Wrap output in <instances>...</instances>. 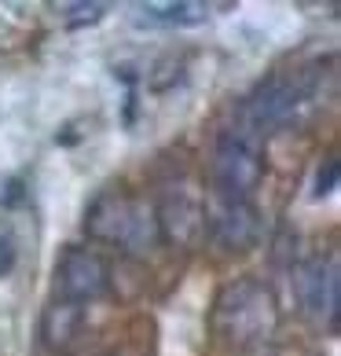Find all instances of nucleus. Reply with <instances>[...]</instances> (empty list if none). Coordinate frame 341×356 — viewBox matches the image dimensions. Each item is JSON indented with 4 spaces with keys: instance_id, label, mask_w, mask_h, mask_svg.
<instances>
[{
    "instance_id": "nucleus-11",
    "label": "nucleus",
    "mask_w": 341,
    "mask_h": 356,
    "mask_svg": "<svg viewBox=\"0 0 341 356\" xmlns=\"http://www.w3.org/2000/svg\"><path fill=\"white\" fill-rule=\"evenodd\" d=\"M107 15V4H99V0H92V4H70L67 8V26H92Z\"/></svg>"
},
{
    "instance_id": "nucleus-8",
    "label": "nucleus",
    "mask_w": 341,
    "mask_h": 356,
    "mask_svg": "<svg viewBox=\"0 0 341 356\" xmlns=\"http://www.w3.org/2000/svg\"><path fill=\"white\" fill-rule=\"evenodd\" d=\"M297 275V298L301 309L316 320H326L338 331V316H341V268L338 254L331 257H308L305 265L294 268Z\"/></svg>"
},
{
    "instance_id": "nucleus-2",
    "label": "nucleus",
    "mask_w": 341,
    "mask_h": 356,
    "mask_svg": "<svg viewBox=\"0 0 341 356\" xmlns=\"http://www.w3.org/2000/svg\"><path fill=\"white\" fill-rule=\"evenodd\" d=\"M85 232L133 257H147L162 243L158 224H154V206L125 191H103L85 213Z\"/></svg>"
},
{
    "instance_id": "nucleus-3",
    "label": "nucleus",
    "mask_w": 341,
    "mask_h": 356,
    "mask_svg": "<svg viewBox=\"0 0 341 356\" xmlns=\"http://www.w3.org/2000/svg\"><path fill=\"white\" fill-rule=\"evenodd\" d=\"M265 177V147L250 125L220 129L213 147V195L224 199H253L257 184Z\"/></svg>"
},
{
    "instance_id": "nucleus-4",
    "label": "nucleus",
    "mask_w": 341,
    "mask_h": 356,
    "mask_svg": "<svg viewBox=\"0 0 341 356\" xmlns=\"http://www.w3.org/2000/svg\"><path fill=\"white\" fill-rule=\"evenodd\" d=\"M158 239L176 250H194L206 239V191L191 173H176L162 184L154 202Z\"/></svg>"
},
{
    "instance_id": "nucleus-6",
    "label": "nucleus",
    "mask_w": 341,
    "mask_h": 356,
    "mask_svg": "<svg viewBox=\"0 0 341 356\" xmlns=\"http://www.w3.org/2000/svg\"><path fill=\"white\" fill-rule=\"evenodd\" d=\"M110 290V265L88 246H67L56 265V298L70 305H92Z\"/></svg>"
},
{
    "instance_id": "nucleus-14",
    "label": "nucleus",
    "mask_w": 341,
    "mask_h": 356,
    "mask_svg": "<svg viewBox=\"0 0 341 356\" xmlns=\"http://www.w3.org/2000/svg\"><path fill=\"white\" fill-rule=\"evenodd\" d=\"M110 356H140V353H125V349H122V353H110Z\"/></svg>"
},
{
    "instance_id": "nucleus-5",
    "label": "nucleus",
    "mask_w": 341,
    "mask_h": 356,
    "mask_svg": "<svg viewBox=\"0 0 341 356\" xmlns=\"http://www.w3.org/2000/svg\"><path fill=\"white\" fill-rule=\"evenodd\" d=\"M308 99H312V77L272 74L268 81H260L250 92V99L242 107V125H250L265 140L268 133H279L290 122H297V114L308 107Z\"/></svg>"
},
{
    "instance_id": "nucleus-9",
    "label": "nucleus",
    "mask_w": 341,
    "mask_h": 356,
    "mask_svg": "<svg viewBox=\"0 0 341 356\" xmlns=\"http://www.w3.org/2000/svg\"><path fill=\"white\" fill-rule=\"evenodd\" d=\"M81 323H85V309L81 305H70V301H51L41 316V338L48 349H67L74 346V338L81 334Z\"/></svg>"
},
{
    "instance_id": "nucleus-10",
    "label": "nucleus",
    "mask_w": 341,
    "mask_h": 356,
    "mask_svg": "<svg viewBox=\"0 0 341 356\" xmlns=\"http://www.w3.org/2000/svg\"><path fill=\"white\" fill-rule=\"evenodd\" d=\"M143 22H162V26H199L209 15V4L199 0H165V4H136Z\"/></svg>"
},
{
    "instance_id": "nucleus-12",
    "label": "nucleus",
    "mask_w": 341,
    "mask_h": 356,
    "mask_svg": "<svg viewBox=\"0 0 341 356\" xmlns=\"http://www.w3.org/2000/svg\"><path fill=\"white\" fill-rule=\"evenodd\" d=\"M338 188V158L331 154V158H326V162L319 165V173H316V191H312V195H316V199H323V195H331Z\"/></svg>"
},
{
    "instance_id": "nucleus-7",
    "label": "nucleus",
    "mask_w": 341,
    "mask_h": 356,
    "mask_svg": "<svg viewBox=\"0 0 341 356\" xmlns=\"http://www.w3.org/2000/svg\"><path fill=\"white\" fill-rule=\"evenodd\" d=\"M206 235L224 254L250 250L260 235V217L253 199H224V195L206 199Z\"/></svg>"
},
{
    "instance_id": "nucleus-13",
    "label": "nucleus",
    "mask_w": 341,
    "mask_h": 356,
    "mask_svg": "<svg viewBox=\"0 0 341 356\" xmlns=\"http://www.w3.org/2000/svg\"><path fill=\"white\" fill-rule=\"evenodd\" d=\"M11 265H15V246H11L8 235H0V275H8Z\"/></svg>"
},
{
    "instance_id": "nucleus-1",
    "label": "nucleus",
    "mask_w": 341,
    "mask_h": 356,
    "mask_svg": "<svg viewBox=\"0 0 341 356\" xmlns=\"http://www.w3.org/2000/svg\"><path fill=\"white\" fill-rule=\"evenodd\" d=\"M213 331L231 349H257L279 331V301L265 280L242 275L217 294Z\"/></svg>"
}]
</instances>
